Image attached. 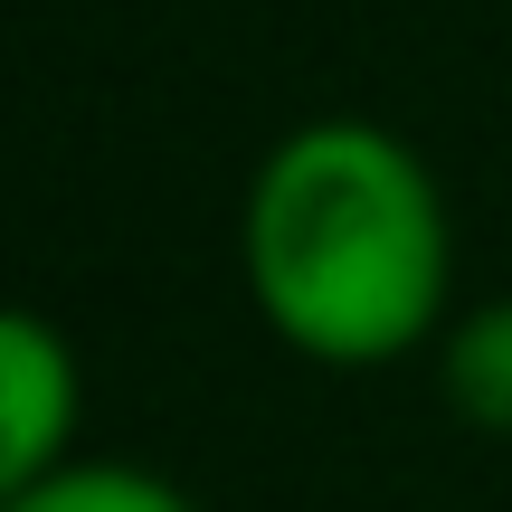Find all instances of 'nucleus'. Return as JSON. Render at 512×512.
<instances>
[{
	"label": "nucleus",
	"instance_id": "nucleus-1",
	"mask_svg": "<svg viewBox=\"0 0 512 512\" xmlns=\"http://www.w3.org/2000/svg\"><path fill=\"white\" fill-rule=\"evenodd\" d=\"M247 304L313 370H389L456 323V209L408 133L313 114L266 143L238 200Z\"/></svg>",
	"mask_w": 512,
	"mask_h": 512
},
{
	"label": "nucleus",
	"instance_id": "nucleus-2",
	"mask_svg": "<svg viewBox=\"0 0 512 512\" xmlns=\"http://www.w3.org/2000/svg\"><path fill=\"white\" fill-rule=\"evenodd\" d=\"M76 418H86L76 342L48 313H10L0 323V494L57 475L76 456Z\"/></svg>",
	"mask_w": 512,
	"mask_h": 512
},
{
	"label": "nucleus",
	"instance_id": "nucleus-3",
	"mask_svg": "<svg viewBox=\"0 0 512 512\" xmlns=\"http://www.w3.org/2000/svg\"><path fill=\"white\" fill-rule=\"evenodd\" d=\"M437 389L446 408H456L475 437H503L512 446V294H484V304H465L456 323L437 332Z\"/></svg>",
	"mask_w": 512,
	"mask_h": 512
},
{
	"label": "nucleus",
	"instance_id": "nucleus-4",
	"mask_svg": "<svg viewBox=\"0 0 512 512\" xmlns=\"http://www.w3.org/2000/svg\"><path fill=\"white\" fill-rule=\"evenodd\" d=\"M0 512H200L171 475L152 465H124V456H67L57 475L38 484H10Z\"/></svg>",
	"mask_w": 512,
	"mask_h": 512
}]
</instances>
